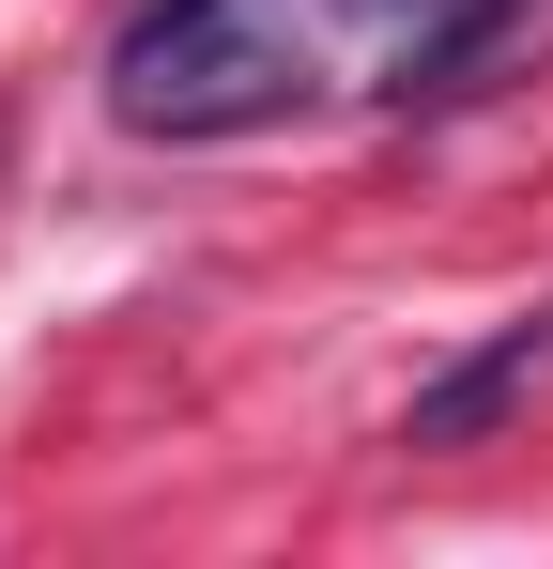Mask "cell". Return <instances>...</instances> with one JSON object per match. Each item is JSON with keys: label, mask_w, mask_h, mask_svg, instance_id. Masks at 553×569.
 Returning <instances> with one entry per match:
<instances>
[{"label": "cell", "mask_w": 553, "mask_h": 569, "mask_svg": "<svg viewBox=\"0 0 553 569\" xmlns=\"http://www.w3.org/2000/svg\"><path fill=\"white\" fill-rule=\"evenodd\" d=\"M553 370V308L539 323H507V339H476L461 370H431L415 385V416H400V447H492L507 416H523V385Z\"/></svg>", "instance_id": "obj_2"}, {"label": "cell", "mask_w": 553, "mask_h": 569, "mask_svg": "<svg viewBox=\"0 0 553 569\" xmlns=\"http://www.w3.org/2000/svg\"><path fill=\"white\" fill-rule=\"evenodd\" d=\"M354 16H384V31H431V16H461V0H354Z\"/></svg>", "instance_id": "obj_3"}, {"label": "cell", "mask_w": 553, "mask_h": 569, "mask_svg": "<svg viewBox=\"0 0 553 569\" xmlns=\"http://www.w3.org/2000/svg\"><path fill=\"white\" fill-rule=\"evenodd\" d=\"M308 93H323V62L276 0H123V31H108L123 139H247V123H292Z\"/></svg>", "instance_id": "obj_1"}]
</instances>
